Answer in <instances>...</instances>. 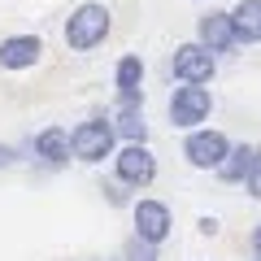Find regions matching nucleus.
<instances>
[{
  "label": "nucleus",
  "instance_id": "obj_15",
  "mask_svg": "<svg viewBox=\"0 0 261 261\" xmlns=\"http://www.w3.org/2000/svg\"><path fill=\"white\" fill-rule=\"evenodd\" d=\"M122 261H157V244L140 240V235H130V240L122 244Z\"/></svg>",
  "mask_w": 261,
  "mask_h": 261
},
{
  "label": "nucleus",
  "instance_id": "obj_12",
  "mask_svg": "<svg viewBox=\"0 0 261 261\" xmlns=\"http://www.w3.org/2000/svg\"><path fill=\"white\" fill-rule=\"evenodd\" d=\"M113 87H118L122 100H144V61H140V53L118 57V65H113Z\"/></svg>",
  "mask_w": 261,
  "mask_h": 261
},
{
  "label": "nucleus",
  "instance_id": "obj_20",
  "mask_svg": "<svg viewBox=\"0 0 261 261\" xmlns=\"http://www.w3.org/2000/svg\"><path fill=\"white\" fill-rule=\"evenodd\" d=\"M248 244H252V252H257V257H261V222L252 226V235H248Z\"/></svg>",
  "mask_w": 261,
  "mask_h": 261
},
{
  "label": "nucleus",
  "instance_id": "obj_13",
  "mask_svg": "<svg viewBox=\"0 0 261 261\" xmlns=\"http://www.w3.org/2000/svg\"><path fill=\"white\" fill-rule=\"evenodd\" d=\"M257 157H261V148H252V144H231V152L222 157V166H218L214 174L222 178V183H248Z\"/></svg>",
  "mask_w": 261,
  "mask_h": 261
},
{
  "label": "nucleus",
  "instance_id": "obj_6",
  "mask_svg": "<svg viewBox=\"0 0 261 261\" xmlns=\"http://www.w3.org/2000/svg\"><path fill=\"white\" fill-rule=\"evenodd\" d=\"M226 152H231V140H226L222 130H209V126L187 130V140H183V157H187L192 170H218Z\"/></svg>",
  "mask_w": 261,
  "mask_h": 261
},
{
  "label": "nucleus",
  "instance_id": "obj_14",
  "mask_svg": "<svg viewBox=\"0 0 261 261\" xmlns=\"http://www.w3.org/2000/svg\"><path fill=\"white\" fill-rule=\"evenodd\" d=\"M231 22L240 44H261V0H240L231 9Z\"/></svg>",
  "mask_w": 261,
  "mask_h": 261
},
{
  "label": "nucleus",
  "instance_id": "obj_2",
  "mask_svg": "<svg viewBox=\"0 0 261 261\" xmlns=\"http://www.w3.org/2000/svg\"><path fill=\"white\" fill-rule=\"evenodd\" d=\"M70 144H74V161L83 166H100L105 157L118 152V130H113V118H87L70 130Z\"/></svg>",
  "mask_w": 261,
  "mask_h": 261
},
{
  "label": "nucleus",
  "instance_id": "obj_4",
  "mask_svg": "<svg viewBox=\"0 0 261 261\" xmlns=\"http://www.w3.org/2000/svg\"><path fill=\"white\" fill-rule=\"evenodd\" d=\"M113 178L118 183H126L130 192H144V187H152V178H157V157H152L148 144H118V152H113Z\"/></svg>",
  "mask_w": 261,
  "mask_h": 261
},
{
  "label": "nucleus",
  "instance_id": "obj_18",
  "mask_svg": "<svg viewBox=\"0 0 261 261\" xmlns=\"http://www.w3.org/2000/svg\"><path fill=\"white\" fill-rule=\"evenodd\" d=\"M248 192L261 200V157H257V166H252V174H248Z\"/></svg>",
  "mask_w": 261,
  "mask_h": 261
},
{
  "label": "nucleus",
  "instance_id": "obj_10",
  "mask_svg": "<svg viewBox=\"0 0 261 261\" xmlns=\"http://www.w3.org/2000/svg\"><path fill=\"white\" fill-rule=\"evenodd\" d=\"M113 130L122 144H148V118H144V100H122L113 105Z\"/></svg>",
  "mask_w": 261,
  "mask_h": 261
},
{
  "label": "nucleus",
  "instance_id": "obj_16",
  "mask_svg": "<svg viewBox=\"0 0 261 261\" xmlns=\"http://www.w3.org/2000/svg\"><path fill=\"white\" fill-rule=\"evenodd\" d=\"M100 192L109 196V205H126V183H118V178H113V183H105Z\"/></svg>",
  "mask_w": 261,
  "mask_h": 261
},
{
  "label": "nucleus",
  "instance_id": "obj_1",
  "mask_svg": "<svg viewBox=\"0 0 261 261\" xmlns=\"http://www.w3.org/2000/svg\"><path fill=\"white\" fill-rule=\"evenodd\" d=\"M109 31H113V13L105 5H96V0H83L65 18V48L70 53H92V48H100L109 39Z\"/></svg>",
  "mask_w": 261,
  "mask_h": 261
},
{
  "label": "nucleus",
  "instance_id": "obj_17",
  "mask_svg": "<svg viewBox=\"0 0 261 261\" xmlns=\"http://www.w3.org/2000/svg\"><path fill=\"white\" fill-rule=\"evenodd\" d=\"M13 161H18V148L13 144H0V170H9Z\"/></svg>",
  "mask_w": 261,
  "mask_h": 261
},
{
  "label": "nucleus",
  "instance_id": "obj_3",
  "mask_svg": "<svg viewBox=\"0 0 261 261\" xmlns=\"http://www.w3.org/2000/svg\"><path fill=\"white\" fill-rule=\"evenodd\" d=\"M214 113V92L209 83H178L170 92V122L178 130H196L200 122H209Z\"/></svg>",
  "mask_w": 261,
  "mask_h": 261
},
{
  "label": "nucleus",
  "instance_id": "obj_5",
  "mask_svg": "<svg viewBox=\"0 0 261 261\" xmlns=\"http://www.w3.org/2000/svg\"><path fill=\"white\" fill-rule=\"evenodd\" d=\"M170 74H174L178 83H209V79L218 74V57L209 53L200 39H192V44H178L174 57H170Z\"/></svg>",
  "mask_w": 261,
  "mask_h": 261
},
{
  "label": "nucleus",
  "instance_id": "obj_7",
  "mask_svg": "<svg viewBox=\"0 0 261 261\" xmlns=\"http://www.w3.org/2000/svg\"><path fill=\"white\" fill-rule=\"evenodd\" d=\"M130 218H135V235L148 244H166L170 231H174V214H170L166 200H152V196H144V200H135L130 205Z\"/></svg>",
  "mask_w": 261,
  "mask_h": 261
},
{
  "label": "nucleus",
  "instance_id": "obj_9",
  "mask_svg": "<svg viewBox=\"0 0 261 261\" xmlns=\"http://www.w3.org/2000/svg\"><path fill=\"white\" fill-rule=\"evenodd\" d=\"M196 39L209 48L214 57H222V53H231L240 39H235V22H231V13H222V9H209L205 18L196 22Z\"/></svg>",
  "mask_w": 261,
  "mask_h": 261
},
{
  "label": "nucleus",
  "instance_id": "obj_19",
  "mask_svg": "<svg viewBox=\"0 0 261 261\" xmlns=\"http://www.w3.org/2000/svg\"><path fill=\"white\" fill-rule=\"evenodd\" d=\"M196 226H200V235H218V218H200Z\"/></svg>",
  "mask_w": 261,
  "mask_h": 261
},
{
  "label": "nucleus",
  "instance_id": "obj_11",
  "mask_svg": "<svg viewBox=\"0 0 261 261\" xmlns=\"http://www.w3.org/2000/svg\"><path fill=\"white\" fill-rule=\"evenodd\" d=\"M31 148H35V157L44 161V166H65V161L74 157V144H70V130L65 126H44L35 135V144H31Z\"/></svg>",
  "mask_w": 261,
  "mask_h": 261
},
{
  "label": "nucleus",
  "instance_id": "obj_8",
  "mask_svg": "<svg viewBox=\"0 0 261 261\" xmlns=\"http://www.w3.org/2000/svg\"><path fill=\"white\" fill-rule=\"evenodd\" d=\"M39 57H44V39L39 35H5L0 39V70H9V74H22V70H31V65H39Z\"/></svg>",
  "mask_w": 261,
  "mask_h": 261
}]
</instances>
